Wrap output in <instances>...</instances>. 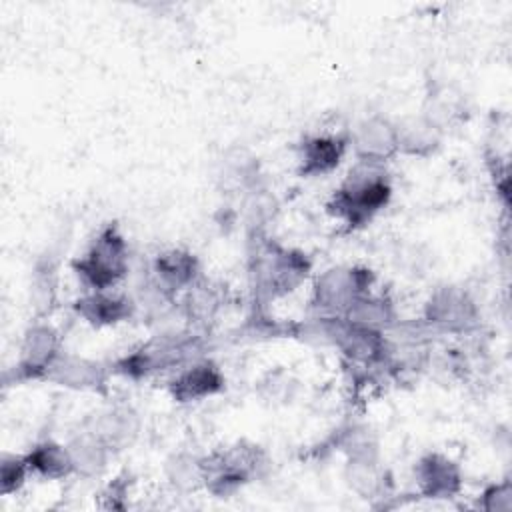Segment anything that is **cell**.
I'll use <instances>...</instances> for the list:
<instances>
[{
  "label": "cell",
  "mask_w": 512,
  "mask_h": 512,
  "mask_svg": "<svg viewBox=\"0 0 512 512\" xmlns=\"http://www.w3.org/2000/svg\"><path fill=\"white\" fill-rule=\"evenodd\" d=\"M346 184L334 194L330 208L336 216L346 218L352 226L370 220L390 198V186L382 172L376 170V162L362 160Z\"/></svg>",
  "instance_id": "1"
},
{
  "label": "cell",
  "mask_w": 512,
  "mask_h": 512,
  "mask_svg": "<svg viewBox=\"0 0 512 512\" xmlns=\"http://www.w3.org/2000/svg\"><path fill=\"white\" fill-rule=\"evenodd\" d=\"M128 256L122 236L114 228H106L94 240L82 260L74 264L76 274L96 292L114 286L126 272Z\"/></svg>",
  "instance_id": "2"
},
{
  "label": "cell",
  "mask_w": 512,
  "mask_h": 512,
  "mask_svg": "<svg viewBox=\"0 0 512 512\" xmlns=\"http://www.w3.org/2000/svg\"><path fill=\"white\" fill-rule=\"evenodd\" d=\"M306 260L282 250L268 248L256 262V284L262 292L282 294L292 290L306 276Z\"/></svg>",
  "instance_id": "3"
},
{
  "label": "cell",
  "mask_w": 512,
  "mask_h": 512,
  "mask_svg": "<svg viewBox=\"0 0 512 512\" xmlns=\"http://www.w3.org/2000/svg\"><path fill=\"white\" fill-rule=\"evenodd\" d=\"M476 320L472 302L458 292H444L430 302V322L446 330H466Z\"/></svg>",
  "instance_id": "4"
},
{
  "label": "cell",
  "mask_w": 512,
  "mask_h": 512,
  "mask_svg": "<svg viewBox=\"0 0 512 512\" xmlns=\"http://www.w3.org/2000/svg\"><path fill=\"white\" fill-rule=\"evenodd\" d=\"M220 388L222 376L212 364H194L172 382V394L180 402L210 396Z\"/></svg>",
  "instance_id": "5"
},
{
  "label": "cell",
  "mask_w": 512,
  "mask_h": 512,
  "mask_svg": "<svg viewBox=\"0 0 512 512\" xmlns=\"http://www.w3.org/2000/svg\"><path fill=\"white\" fill-rule=\"evenodd\" d=\"M420 484L430 496H450L460 486L456 466L442 456H428L418 466Z\"/></svg>",
  "instance_id": "6"
},
{
  "label": "cell",
  "mask_w": 512,
  "mask_h": 512,
  "mask_svg": "<svg viewBox=\"0 0 512 512\" xmlns=\"http://www.w3.org/2000/svg\"><path fill=\"white\" fill-rule=\"evenodd\" d=\"M344 152V142L340 138L316 136L302 146V172L304 174H324L332 170Z\"/></svg>",
  "instance_id": "7"
},
{
  "label": "cell",
  "mask_w": 512,
  "mask_h": 512,
  "mask_svg": "<svg viewBox=\"0 0 512 512\" xmlns=\"http://www.w3.org/2000/svg\"><path fill=\"white\" fill-rule=\"evenodd\" d=\"M358 152L368 162L384 160L396 148V132L380 120H370L360 128Z\"/></svg>",
  "instance_id": "8"
},
{
  "label": "cell",
  "mask_w": 512,
  "mask_h": 512,
  "mask_svg": "<svg viewBox=\"0 0 512 512\" xmlns=\"http://www.w3.org/2000/svg\"><path fill=\"white\" fill-rule=\"evenodd\" d=\"M76 308L92 324H114L130 314L128 300L106 296L102 292H96L78 300Z\"/></svg>",
  "instance_id": "9"
},
{
  "label": "cell",
  "mask_w": 512,
  "mask_h": 512,
  "mask_svg": "<svg viewBox=\"0 0 512 512\" xmlns=\"http://www.w3.org/2000/svg\"><path fill=\"white\" fill-rule=\"evenodd\" d=\"M194 268H196L194 258L190 254L176 252V250L162 254L156 262V272H158L160 280L170 288H178V286L190 282L194 276Z\"/></svg>",
  "instance_id": "10"
},
{
  "label": "cell",
  "mask_w": 512,
  "mask_h": 512,
  "mask_svg": "<svg viewBox=\"0 0 512 512\" xmlns=\"http://www.w3.org/2000/svg\"><path fill=\"white\" fill-rule=\"evenodd\" d=\"M28 462H30V466L38 468L46 476H62V474H66L74 466L70 452H66L64 448H60L56 444L38 446L32 452Z\"/></svg>",
  "instance_id": "11"
},
{
  "label": "cell",
  "mask_w": 512,
  "mask_h": 512,
  "mask_svg": "<svg viewBox=\"0 0 512 512\" xmlns=\"http://www.w3.org/2000/svg\"><path fill=\"white\" fill-rule=\"evenodd\" d=\"M50 368L56 372V380L64 382L68 386H92L98 382L100 372L96 366L84 362V360H62L52 362Z\"/></svg>",
  "instance_id": "12"
}]
</instances>
